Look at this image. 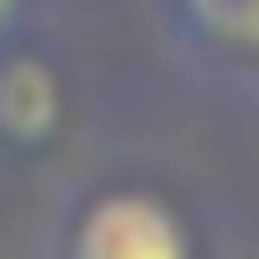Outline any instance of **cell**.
Here are the masks:
<instances>
[{
    "instance_id": "1",
    "label": "cell",
    "mask_w": 259,
    "mask_h": 259,
    "mask_svg": "<svg viewBox=\"0 0 259 259\" xmlns=\"http://www.w3.org/2000/svg\"><path fill=\"white\" fill-rule=\"evenodd\" d=\"M57 259H194V227L162 186H97L57 227Z\"/></svg>"
},
{
    "instance_id": "2",
    "label": "cell",
    "mask_w": 259,
    "mask_h": 259,
    "mask_svg": "<svg viewBox=\"0 0 259 259\" xmlns=\"http://www.w3.org/2000/svg\"><path fill=\"white\" fill-rule=\"evenodd\" d=\"M57 113H65L57 65L40 49H16V32H8L0 40V138L8 146H40V138H57Z\"/></svg>"
},
{
    "instance_id": "3",
    "label": "cell",
    "mask_w": 259,
    "mask_h": 259,
    "mask_svg": "<svg viewBox=\"0 0 259 259\" xmlns=\"http://www.w3.org/2000/svg\"><path fill=\"white\" fill-rule=\"evenodd\" d=\"M162 8L210 57H259V0H162Z\"/></svg>"
},
{
    "instance_id": "4",
    "label": "cell",
    "mask_w": 259,
    "mask_h": 259,
    "mask_svg": "<svg viewBox=\"0 0 259 259\" xmlns=\"http://www.w3.org/2000/svg\"><path fill=\"white\" fill-rule=\"evenodd\" d=\"M24 8H32V0H0V40H8L16 24H24Z\"/></svg>"
}]
</instances>
